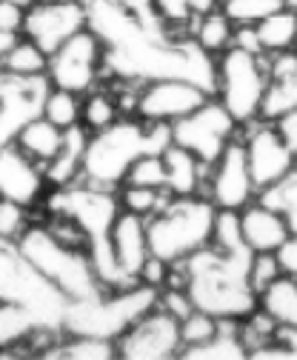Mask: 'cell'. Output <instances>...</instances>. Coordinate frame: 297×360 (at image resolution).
<instances>
[{"instance_id":"cell-1","label":"cell","mask_w":297,"mask_h":360,"mask_svg":"<svg viewBox=\"0 0 297 360\" xmlns=\"http://www.w3.org/2000/svg\"><path fill=\"white\" fill-rule=\"evenodd\" d=\"M86 26L103 40L106 69L123 83H149L180 77L215 95L218 58L203 52L194 37L175 34L172 26H149L135 18L120 0H83Z\"/></svg>"},{"instance_id":"cell-2","label":"cell","mask_w":297,"mask_h":360,"mask_svg":"<svg viewBox=\"0 0 297 360\" xmlns=\"http://www.w3.org/2000/svg\"><path fill=\"white\" fill-rule=\"evenodd\" d=\"M251 257L254 252L249 246L220 249L215 243L189 255L180 266L194 309L215 314L220 321H246L251 311H258L260 295L249 283Z\"/></svg>"},{"instance_id":"cell-3","label":"cell","mask_w":297,"mask_h":360,"mask_svg":"<svg viewBox=\"0 0 297 360\" xmlns=\"http://www.w3.org/2000/svg\"><path fill=\"white\" fill-rule=\"evenodd\" d=\"M49 209L55 214L72 217L83 229L86 243H89V260L95 266V275L103 289L117 292V289L135 286V281L123 275V269L114 260V249H112V226L117 214L123 212L120 198H114L112 189H100V186L77 180L72 186L55 189V195L49 198Z\"/></svg>"},{"instance_id":"cell-4","label":"cell","mask_w":297,"mask_h":360,"mask_svg":"<svg viewBox=\"0 0 297 360\" xmlns=\"http://www.w3.org/2000/svg\"><path fill=\"white\" fill-rule=\"evenodd\" d=\"M172 143V123H149L143 117L114 120L89 138L80 180L100 189L123 186L129 169L146 155H163Z\"/></svg>"},{"instance_id":"cell-5","label":"cell","mask_w":297,"mask_h":360,"mask_svg":"<svg viewBox=\"0 0 297 360\" xmlns=\"http://www.w3.org/2000/svg\"><path fill=\"white\" fill-rule=\"evenodd\" d=\"M218 206L209 198H172L157 214L146 220L149 249L166 263H183L197 249L215 240Z\"/></svg>"},{"instance_id":"cell-6","label":"cell","mask_w":297,"mask_h":360,"mask_svg":"<svg viewBox=\"0 0 297 360\" xmlns=\"http://www.w3.org/2000/svg\"><path fill=\"white\" fill-rule=\"evenodd\" d=\"M0 303H18L37 314L44 329L60 335L69 297L23 255L18 240L0 238Z\"/></svg>"},{"instance_id":"cell-7","label":"cell","mask_w":297,"mask_h":360,"mask_svg":"<svg viewBox=\"0 0 297 360\" xmlns=\"http://www.w3.org/2000/svg\"><path fill=\"white\" fill-rule=\"evenodd\" d=\"M157 297H160V289L146 286V283H135L129 289H117V292L103 289L92 297L69 300L63 332L66 335L103 338V340L117 343V338L129 329L140 314H146L149 309L157 306Z\"/></svg>"},{"instance_id":"cell-8","label":"cell","mask_w":297,"mask_h":360,"mask_svg":"<svg viewBox=\"0 0 297 360\" xmlns=\"http://www.w3.org/2000/svg\"><path fill=\"white\" fill-rule=\"evenodd\" d=\"M18 246L23 249V255L44 272L69 300H80V297H92L98 292H103L95 266L89 260L86 249H74L66 246L63 240H58L52 235V229L46 226H29Z\"/></svg>"},{"instance_id":"cell-9","label":"cell","mask_w":297,"mask_h":360,"mask_svg":"<svg viewBox=\"0 0 297 360\" xmlns=\"http://www.w3.org/2000/svg\"><path fill=\"white\" fill-rule=\"evenodd\" d=\"M266 86H269V66L266 55L249 52L243 46L226 49L218 58V86H215V98L235 115L240 126L258 123L263 98H266Z\"/></svg>"},{"instance_id":"cell-10","label":"cell","mask_w":297,"mask_h":360,"mask_svg":"<svg viewBox=\"0 0 297 360\" xmlns=\"http://www.w3.org/2000/svg\"><path fill=\"white\" fill-rule=\"evenodd\" d=\"M106 69V46L103 40L86 26L69 37L58 52L49 55L46 77L55 89H66L74 95H89Z\"/></svg>"},{"instance_id":"cell-11","label":"cell","mask_w":297,"mask_h":360,"mask_svg":"<svg viewBox=\"0 0 297 360\" xmlns=\"http://www.w3.org/2000/svg\"><path fill=\"white\" fill-rule=\"evenodd\" d=\"M237 126L240 123L235 120V115L218 98H209L200 109L172 123V143L189 149L206 166H211L237 138Z\"/></svg>"},{"instance_id":"cell-12","label":"cell","mask_w":297,"mask_h":360,"mask_svg":"<svg viewBox=\"0 0 297 360\" xmlns=\"http://www.w3.org/2000/svg\"><path fill=\"white\" fill-rule=\"evenodd\" d=\"M49 92L46 75H15L0 66V149L12 146L20 129L44 115Z\"/></svg>"},{"instance_id":"cell-13","label":"cell","mask_w":297,"mask_h":360,"mask_svg":"<svg viewBox=\"0 0 297 360\" xmlns=\"http://www.w3.org/2000/svg\"><path fill=\"white\" fill-rule=\"evenodd\" d=\"M183 352L180 321L172 318L160 306L146 314L117 338V357L123 360H172Z\"/></svg>"},{"instance_id":"cell-14","label":"cell","mask_w":297,"mask_h":360,"mask_svg":"<svg viewBox=\"0 0 297 360\" xmlns=\"http://www.w3.org/2000/svg\"><path fill=\"white\" fill-rule=\"evenodd\" d=\"M209 98L203 86L180 77H166V80H149L140 86L135 95V115L149 123H175L194 109H200Z\"/></svg>"},{"instance_id":"cell-15","label":"cell","mask_w":297,"mask_h":360,"mask_svg":"<svg viewBox=\"0 0 297 360\" xmlns=\"http://www.w3.org/2000/svg\"><path fill=\"white\" fill-rule=\"evenodd\" d=\"M86 29L83 0H37L26 9L23 34L34 40L46 55L58 52L69 37Z\"/></svg>"},{"instance_id":"cell-16","label":"cell","mask_w":297,"mask_h":360,"mask_svg":"<svg viewBox=\"0 0 297 360\" xmlns=\"http://www.w3.org/2000/svg\"><path fill=\"white\" fill-rule=\"evenodd\" d=\"M206 189H209V200L220 212H240L251 203V198L258 195V186H254L251 172H249L243 141L235 138L223 149V155L209 166Z\"/></svg>"},{"instance_id":"cell-17","label":"cell","mask_w":297,"mask_h":360,"mask_svg":"<svg viewBox=\"0 0 297 360\" xmlns=\"http://www.w3.org/2000/svg\"><path fill=\"white\" fill-rule=\"evenodd\" d=\"M243 149H246L249 172H251L254 186H258V195L275 186L277 180H283L289 172H294V152L286 146L275 123L269 120H258L246 126Z\"/></svg>"},{"instance_id":"cell-18","label":"cell","mask_w":297,"mask_h":360,"mask_svg":"<svg viewBox=\"0 0 297 360\" xmlns=\"http://www.w3.org/2000/svg\"><path fill=\"white\" fill-rule=\"evenodd\" d=\"M44 186L46 174L37 169V160H32L18 143L0 149V195L6 200L32 206L44 195Z\"/></svg>"},{"instance_id":"cell-19","label":"cell","mask_w":297,"mask_h":360,"mask_svg":"<svg viewBox=\"0 0 297 360\" xmlns=\"http://www.w3.org/2000/svg\"><path fill=\"white\" fill-rule=\"evenodd\" d=\"M235 43L258 55H277L297 49V12L286 6L254 26H240Z\"/></svg>"},{"instance_id":"cell-20","label":"cell","mask_w":297,"mask_h":360,"mask_svg":"<svg viewBox=\"0 0 297 360\" xmlns=\"http://www.w3.org/2000/svg\"><path fill=\"white\" fill-rule=\"evenodd\" d=\"M112 249H114V260L123 269V275L140 283V269H143L146 257L152 255L146 217L132 214V212H120L112 226Z\"/></svg>"},{"instance_id":"cell-21","label":"cell","mask_w":297,"mask_h":360,"mask_svg":"<svg viewBox=\"0 0 297 360\" xmlns=\"http://www.w3.org/2000/svg\"><path fill=\"white\" fill-rule=\"evenodd\" d=\"M269 86L260 109V120H277L280 115L297 109V49L266 55Z\"/></svg>"},{"instance_id":"cell-22","label":"cell","mask_w":297,"mask_h":360,"mask_svg":"<svg viewBox=\"0 0 297 360\" xmlns=\"http://www.w3.org/2000/svg\"><path fill=\"white\" fill-rule=\"evenodd\" d=\"M240 232L251 252H277L291 235L286 217L263 200L240 209Z\"/></svg>"},{"instance_id":"cell-23","label":"cell","mask_w":297,"mask_h":360,"mask_svg":"<svg viewBox=\"0 0 297 360\" xmlns=\"http://www.w3.org/2000/svg\"><path fill=\"white\" fill-rule=\"evenodd\" d=\"M163 163H166V189L172 192V198H189L206 189L209 166L189 149L169 143V149L163 152Z\"/></svg>"},{"instance_id":"cell-24","label":"cell","mask_w":297,"mask_h":360,"mask_svg":"<svg viewBox=\"0 0 297 360\" xmlns=\"http://www.w3.org/2000/svg\"><path fill=\"white\" fill-rule=\"evenodd\" d=\"M89 129L86 126H72L66 129V138H63V146L58 152V158L52 163H46V180L52 186H72L80 180V172H83V155H86V146H89Z\"/></svg>"},{"instance_id":"cell-25","label":"cell","mask_w":297,"mask_h":360,"mask_svg":"<svg viewBox=\"0 0 297 360\" xmlns=\"http://www.w3.org/2000/svg\"><path fill=\"white\" fill-rule=\"evenodd\" d=\"M183 360H243L249 357V346L243 338V321H220V332L192 349L180 352Z\"/></svg>"},{"instance_id":"cell-26","label":"cell","mask_w":297,"mask_h":360,"mask_svg":"<svg viewBox=\"0 0 297 360\" xmlns=\"http://www.w3.org/2000/svg\"><path fill=\"white\" fill-rule=\"evenodd\" d=\"M63 138H66V129H60L58 123H52L49 117H34L32 123H26L18 134V146L37 163H52L63 146Z\"/></svg>"},{"instance_id":"cell-27","label":"cell","mask_w":297,"mask_h":360,"mask_svg":"<svg viewBox=\"0 0 297 360\" xmlns=\"http://www.w3.org/2000/svg\"><path fill=\"white\" fill-rule=\"evenodd\" d=\"M189 37H194V43L209 52L211 58H220L226 49L235 46V37H237V26L226 18V12L218 6L215 12L200 15L192 26H189Z\"/></svg>"},{"instance_id":"cell-28","label":"cell","mask_w":297,"mask_h":360,"mask_svg":"<svg viewBox=\"0 0 297 360\" xmlns=\"http://www.w3.org/2000/svg\"><path fill=\"white\" fill-rule=\"evenodd\" d=\"M260 309L277 326H291L297 329V278L294 275H280L260 292Z\"/></svg>"},{"instance_id":"cell-29","label":"cell","mask_w":297,"mask_h":360,"mask_svg":"<svg viewBox=\"0 0 297 360\" xmlns=\"http://www.w3.org/2000/svg\"><path fill=\"white\" fill-rule=\"evenodd\" d=\"M37 335H55L44 329L37 314L18 303H0V349H12Z\"/></svg>"},{"instance_id":"cell-30","label":"cell","mask_w":297,"mask_h":360,"mask_svg":"<svg viewBox=\"0 0 297 360\" xmlns=\"http://www.w3.org/2000/svg\"><path fill=\"white\" fill-rule=\"evenodd\" d=\"M46 360H112L117 357V343L103 340V338H89V335H69L60 343L46 346L40 352Z\"/></svg>"},{"instance_id":"cell-31","label":"cell","mask_w":297,"mask_h":360,"mask_svg":"<svg viewBox=\"0 0 297 360\" xmlns=\"http://www.w3.org/2000/svg\"><path fill=\"white\" fill-rule=\"evenodd\" d=\"M154 6L160 12V18L169 23V26H180L186 29L189 34V26L200 18V15H209L220 6V0H154Z\"/></svg>"},{"instance_id":"cell-32","label":"cell","mask_w":297,"mask_h":360,"mask_svg":"<svg viewBox=\"0 0 297 360\" xmlns=\"http://www.w3.org/2000/svg\"><path fill=\"white\" fill-rule=\"evenodd\" d=\"M220 9L240 29V26H254L266 20L269 15L286 9V0H220Z\"/></svg>"},{"instance_id":"cell-33","label":"cell","mask_w":297,"mask_h":360,"mask_svg":"<svg viewBox=\"0 0 297 360\" xmlns=\"http://www.w3.org/2000/svg\"><path fill=\"white\" fill-rule=\"evenodd\" d=\"M258 198H260L266 206L277 209V212L286 217L291 235L297 232V169H294V172H289L283 180H277L275 186L263 189Z\"/></svg>"},{"instance_id":"cell-34","label":"cell","mask_w":297,"mask_h":360,"mask_svg":"<svg viewBox=\"0 0 297 360\" xmlns=\"http://www.w3.org/2000/svg\"><path fill=\"white\" fill-rule=\"evenodd\" d=\"M169 200H172V192H169V189L129 186V184L120 189V206H123V212L140 214V217H146V220H149L152 214H157Z\"/></svg>"},{"instance_id":"cell-35","label":"cell","mask_w":297,"mask_h":360,"mask_svg":"<svg viewBox=\"0 0 297 360\" xmlns=\"http://www.w3.org/2000/svg\"><path fill=\"white\" fill-rule=\"evenodd\" d=\"M44 117H49L52 123H58L60 129H72V126H80L83 120V103H80V95L74 92H66V89H55L46 98V106H44Z\"/></svg>"},{"instance_id":"cell-36","label":"cell","mask_w":297,"mask_h":360,"mask_svg":"<svg viewBox=\"0 0 297 360\" xmlns=\"http://www.w3.org/2000/svg\"><path fill=\"white\" fill-rule=\"evenodd\" d=\"M114 120H120L117 98L112 92H89V98L83 101V126L95 134L112 126Z\"/></svg>"},{"instance_id":"cell-37","label":"cell","mask_w":297,"mask_h":360,"mask_svg":"<svg viewBox=\"0 0 297 360\" xmlns=\"http://www.w3.org/2000/svg\"><path fill=\"white\" fill-rule=\"evenodd\" d=\"M4 69L15 72V75H46L49 69V55L37 46L34 40H20L18 46L6 55L4 60Z\"/></svg>"},{"instance_id":"cell-38","label":"cell","mask_w":297,"mask_h":360,"mask_svg":"<svg viewBox=\"0 0 297 360\" xmlns=\"http://www.w3.org/2000/svg\"><path fill=\"white\" fill-rule=\"evenodd\" d=\"M220 332V318L209 311H200L194 309L186 321H180V335H183V349H192V346H200L206 340H211Z\"/></svg>"},{"instance_id":"cell-39","label":"cell","mask_w":297,"mask_h":360,"mask_svg":"<svg viewBox=\"0 0 297 360\" xmlns=\"http://www.w3.org/2000/svg\"><path fill=\"white\" fill-rule=\"evenodd\" d=\"M152 186V189H166V163H163V155H146L140 158L129 174H126L123 186Z\"/></svg>"},{"instance_id":"cell-40","label":"cell","mask_w":297,"mask_h":360,"mask_svg":"<svg viewBox=\"0 0 297 360\" xmlns=\"http://www.w3.org/2000/svg\"><path fill=\"white\" fill-rule=\"evenodd\" d=\"M283 275L280 269V260H277V252H254L251 257V266H249V283L254 286V292H263L272 281H277Z\"/></svg>"},{"instance_id":"cell-41","label":"cell","mask_w":297,"mask_h":360,"mask_svg":"<svg viewBox=\"0 0 297 360\" xmlns=\"http://www.w3.org/2000/svg\"><path fill=\"white\" fill-rule=\"evenodd\" d=\"M26 206L15 203V200H0V238L6 240H20V235L29 229L26 223Z\"/></svg>"},{"instance_id":"cell-42","label":"cell","mask_w":297,"mask_h":360,"mask_svg":"<svg viewBox=\"0 0 297 360\" xmlns=\"http://www.w3.org/2000/svg\"><path fill=\"white\" fill-rule=\"evenodd\" d=\"M157 306L172 314V318H178V321H186L189 314L194 311V303H192L189 292L180 289V286H166L160 292V297H157Z\"/></svg>"},{"instance_id":"cell-43","label":"cell","mask_w":297,"mask_h":360,"mask_svg":"<svg viewBox=\"0 0 297 360\" xmlns=\"http://www.w3.org/2000/svg\"><path fill=\"white\" fill-rule=\"evenodd\" d=\"M172 266H175V263H166L163 257L149 255L146 263H143V269H140V283L154 286V289H163L166 281H169V275H172Z\"/></svg>"},{"instance_id":"cell-44","label":"cell","mask_w":297,"mask_h":360,"mask_svg":"<svg viewBox=\"0 0 297 360\" xmlns=\"http://www.w3.org/2000/svg\"><path fill=\"white\" fill-rule=\"evenodd\" d=\"M120 4L129 9L135 18H140L143 23H149V26H169V23L160 18V12H157V6H154V0H120Z\"/></svg>"},{"instance_id":"cell-45","label":"cell","mask_w":297,"mask_h":360,"mask_svg":"<svg viewBox=\"0 0 297 360\" xmlns=\"http://www.w3.org/2000/svg\"><path fill=\"white\" fill-rule=\"evenodd\" d=\"M23 20H26V9L23 6L0 0V29L4 32H23Z\"/></svg>"},{"instance_id":"cell-46","label":"cell","mask_w":297,"mask_h":360,"mask_svg":"<svg viewBox=\"0 0 297 360\" xmlns=\"http://www.w3.org/2000/svg\"><path fill=\"white\" fill-rule=\"evenodd\" d=\"M272 123H275L277 134L286 141V146L297 155V109H291V112L280 115V117H277V120H272Z\"/></svg>"},{"instance_id":"cell-47","label":"cell","mask_w":297,"mask_h":360,"mask_svg":"<svg viewBox=\"0 0 297 360\" xmlns=\"http://www.w3.org/2000/svg\"><path fill=\"white\" fill-rule=\"evenodd\" d=\"M277 260H280V269L286 275H294L297 278V232L289 235V240L277 249Z\"/></svg>"},{"instance_id":"cell-48","label":"cell","mask_w":297,"mask_h":360,"mask_svg":"<svg viewBox=\"0 0 297 360\" xmlns=\"http://www.w3.org/2000/svg\"><path fill=\"white\" fill-rule=\"evenodd\" d=\"M277 340L289 349L291 357H297V329H291V326H280V329H277Z\"/></svg>"},{"instance_id":"cell-49","label":"cell","mask_w":297,"mask_h":360,"mask_svg":"<svg viewBox=\"0 0 297 360\" xmlns=\"http://www.w3.org/2000/svg\"><path fill=\"white\" fill-rule=\"evenodd\" d=\"M18 43H20L18 32H4V29H0V63L6 60V55H9V52L18 46Z\"/></svg>"},{"instance_id":"cell-50","label":"cell","mask_w":297,"mask_h":360,"mask_svg":"<svg viewBox=\"0 0 297 360\" xmlns=\"http://www.w3.org/2000/svg\"><path fill=\"white\" fill-rule=\"evenodd\" d=\"M6 4H18V6H23V9H29L32 4H37V0H6Z\"/></svg>"},{"instance_id":"cell-51","label":"cell","mask_w":297,"mask_h":360,"mask_svg":"<svg viewBox=\"0 0 297 360\" xmlns=\"http://www.w3.org/2000/svg\"><path fill=\"white\" fill-rule=\"evenodd\" d=\"M286 6H289V9H294V12H297V0H286Z\"/></svg>"},{"instance_id":"cell-52","label":"cell","mask_w":297,"mask_h":360,"mask_svg":"<svg viewBox=\"0 0 297 360\" xmlns=\"http://www.w3.org/2000/svg\"><path fill=\"white\" fill-rule=\"evenodd\" d=\"M294 169H297V155H294Z\"/></svg>"},{"instance_id":"cell-53","label":"cell","mask_w":297,"mask_h":360,"mask_svg":"<svg viewBox=\"0 0 297 360\" xmlns=\"http://www.w3.org/2000/svg\"><path fill=\"white\" fill-rule=\"evenodd\" d=\"M0 200H4V195H0Z\"/></svg>"}]
</instances>
